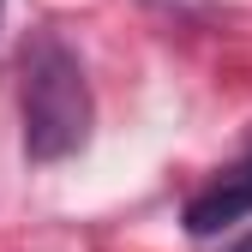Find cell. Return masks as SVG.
Wrapping results in <instances>:
<instances>
[{"label":"cell","instance_id":"cell-1","mask_svg":"<svg viewBox=\"0 0 252 252\" xmlns=\"http://www.w3.org/2000/svg\"><path fill=\"white\" fill-rule=\"evenodd\" d=\"M24 150L30 162H66L72 150H84L90 138V84H84V66L78 54L60 42V36H36L24 48Z\"/></svg>","mask_w":252,"mask_h":252},{"label":"cell","instance_id":"cell-2","mask_svg":"<svg viewBox=\"0 0 252 252\" xmlns=\"http://www.w3.org/2000/svg\"><path fill=\"white\" fill-rule=\"evenodd\" d=\"M240 216H252V144L204 186L192 204H186V234H198V240L204 234H222L228 222H240Z\"/></svg>","mask_w":252,"mask_h":252},{"label":"cell","instance_id":"cell-3","mask_svg":"<svg viewBox=\"0 0 252 252\" xmlns=\"http://www.w3.org/2000/svg\"><path fill=\"white\" fill-rule=\"evenodd\" d=\"M228 252H252V234H240V240H234V246H228Z\"/></svg>","mask_w":252,"mask_h":252},{"label":"cell","instance_id":"cell-4","mask_svg":"<svg viewBox=\"0 0 252 252\" xmlns=\"http://www.w3.org/2000/svg\"><path fill=\"white\" fill-rule=\"evenodd\" d=\"M0 12H6V0H0Z\"/></svg>","mask_w":252,"mask_h":252}]
</instances>
